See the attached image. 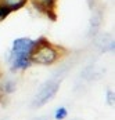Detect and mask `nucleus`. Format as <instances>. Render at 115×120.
I'll list each match as a JSON object with an SVG mask.
<instances>
[{
	"mask_svg": "<svg viewBox=\"0 0 115 120\" xmlns=\"http://www.w3.org/2000/svg\"><path fill=\"white\" fill-rule=\"evenodd\" d=\"M56 60H57V51L46 40L40 39L35 41V46L31 52V62L42 64V65H51Z\"/></svg>",
	"mask_w": 115,
	"mask_h": 120,
	"instance_id": "1",
	"label": "nucleus"
},
{
	"mask_svg": "<svg viewBox=\"0 0 115 120\" xmlns=\"http://www.w3.org/2000/svg\"><path fill=\"white\" fill-rule=\"evenodd\" d=\"M60 82H61V77H53V79H50V80H47L45 86L39 90V93L36 94L33 99V105L35 108H40V106H43L45 104H47L53 97L56 95V93L58 91V88H60Z\"/></svg>",
	"mask_w": 115,
	"mask_h": 120,
	"instance_id": "2",
	"label": "nucleus"
},
{
	"mask_svg": "<svg viewBox=\"0 0 115 120\" xmlns=\"http://www.w3.org/2000/svg\"><path fill=\"white\" fill-rule=\"evenodd\" d=\"M35 46V41L26 37H21V39H15L12 43V50L11 52L14 54H28L31 55L32 48Z\"/></svg>",
	"mask_w": 115,
	"mask_h": 120,
	"instance_id": "3",
	"label": "nucleus"
},
{
	"mask_svg": "<svg viewBox=\"0 0 115 120\" xmlns=\"http://www.w3.org/2000/svg\"><path fill=\"white\" fill-rule=\"evenodd\" d=\"M11 68L12 69H26L31 65V55L28 54H14L11 52Z\"/></svg>",
	"mask_w": 115,
	"mask_h": 120,
	"instance_id": "4",
	"label": "nucleus"
},
{
	"mask_svg": "<svg viewBox=\"0 0 115 120\" xmlns=\"http://www.w3.org/2000/svg\"><path fill=\"white\" fill-rule=\"evenodd\" d=\"M25 3H26V0H3V1H1V4L7 6L11 11L12 10H18V8H21Z\"/></svg>",
	"mask_w": 115,
	"mask_h": 120,
	"instance_id": "5",
	"label": "nucleus"
},
{
	"mask_svg": "<svg viewBox=\"0 0 115 120\" xmlns=\"http://www.w3.org/2000/svg\"><path fill=\"white\" fill-rule=\"evenodd\" d=\"M33 3L42 6V7H46V8H53V6H54V0H33Z\"/></svg>",
	"mask_w": 115,
	"mask_h": 120,
	"instance_id": "6",
	"label": "nucleus"
},
{
	"mask_svg": "<svg viewBox=\"0 0 115 120\" xmlns=\"http://www.w3.org/2000/svg\"><path fill=\"white\" fill-rule=\"evenodd\" d=\"M54 117L57 120H62L64 117H67V109L64 108V106L58 108L57 110H56V113H54Z\"/></svg>",
	"mask_w": 115,
	"mask_h": 120,
	"instance_id": "7",
	"label": "nucleus"
},
{
	"mask_svg": "<svg viewBox=\"0 0 115 120\" xmlns=\"http://www.w3.org/2000/svg\"><path fill=\"white\" fill-rule=\"evenodd\" d=\"M11 12V10L7 7V6H4V4H0V21H3L8 14Z\"/></svg>",
	"mask_w": 115,
	"mask_h": 120,
	"instance_id": "8",
	"label": "nucleus"
},
{
	"mask_svg": "<svg viewBox=\"0 0 115 120\" xmlns=\"http://www.w3.org/2000/svg\"><path fill=\"white\" fill-rule=\"evenodd\" d=\"M99 17H93L92 19H90V24H92V33H94L96 30H97V28H99Z\"/></svg>",
	"mask_w": 115,
	"mask_h": 120,
	"instance_id": "9",
	"label": "nucleus"
},
{
	"mask_svg": "<svg viewBox=\"0 0 115 120\" xmlns=\"http://www.w3.org/2000/svg\"><path fill=\"white\" fill-rule=\"evenodd\" d=\"M107 101H108V104H110V105H112V104H114V93H111V91H108V93H107Z\"/></svg>",
	"mask_w": 115,
	"mask_h": 120,
	"instance_id": "10",
	"label": "nucleus"
}]
</instances>
